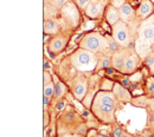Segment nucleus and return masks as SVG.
Wrapping results in <instances>:
<instances>
[{"label":"nucleus","mask_w":154,"mask_h":137,"mask_svg":"<svg viewBox=\"0 0 154 137\" xmlns=\"http://www.w3.org/2000/svg\"><path fill=\"white\" fill-rule=\"evenodd\" d=\"M117 99L115 95L110 91H98L96 96L94 97L91 104V111L97 119H100L102 123L109 124L115 121L114 112L116 109Z\"/></svg>","instance_id":"1"},{"label":"nucleus","mask_w":154,"mask_h":137,"mask_svg":"<svg viewBox=\"0 0 154 137\" xmlns=\"http://www.w3.org/2000/svg\"><path fill=\"white\" fill-rule=\"evenodd\" d=\"M154 46V14L143 19L137 27V39L135 40V53L146 59Z\"/></svg>","instance_id":"2"},{"label":"nucleus","mask_w":154,"mask_h":137,"mask_svg":"<svg viewBox=\"0 0 154 137\" xmlns=\"http://www.w3.org/2000/svg\"><path fill=\"white\" fill-rule=\"evenodd\" d=\"M70 63L79 72H91L97 67L98 57L96 53L84 50V49H78L71 56H70Z\"/></svg>","instance_id":"3"},{"label":"nucleus","mask_w":154,"mask_h":137,"mask_svg":"<svg viewBox=\"0 0 154 137\" xmlns=\"http://www.w3.org/2000/svg\"><path fill=\"white\" fill-rule=\"evenodd\" d=\"M79 47L84 50H89L94 53L104 55L109 52V44L107 37H103L98 32H90L85 34L79 41Z\"/></svg>","instance_id":"4"},{"label":"nucleus","mask_w":154,"mask_h":137,"mask_svg":"<svg viewBox=\"0 0 154 137\" xmlns=\"http://www.w3.org/2000/svg\"><path fill=\"white\" fill-rule=\"evenodd\" d=\"M112 37L116 40V43L122 47H128L132 44L131 30L127 22L120 20L112 27Z\"/></svg>","instance_id":"5"},{"label":"nucleus","mask_w":154,"mask_h":137,"mask_svg":"<svg viewBox=\"0 0 154 137\" xmlns=\"http://www.w3.org/2000/svg\"><path fill=\"white\" fill-rule=\"evenodd\" d=\"M88 88H89V85H88L87 79L84 77H77L76 83L74 84V88H72L74 97L76 98L77 100H83L88 94Z\"/></svg>","instance_id":"6"},{"label":"nucleus","mask_w":154,"mask_h":137,"mask_svg":"<svg viewBox=\"0 0 154 137\" xmlns=\"http://www.w3.org/2000/svg\"><path fill=\"white\" fill-rule=\"evenodd\" d=\"M139 59L140 57L136 53H131L128 56H126L125 60V65L122 69V73L123 75H132L136 71V67L139 65Z\"/></svg>","instance_id":"7"},{"label":"nucleus","mask_w":154,"mask_h":137,"mask_svg":"<svg viewBox=\"0 0 154 137\" xmlns=\"http://www.w3.org/2000/svg\"><path fill=\"white\" fill-rule=\"evenodd\" d=\"M66 43H68V38L64 37V36H57L55 38H52L50 44L48 45V49L51 53H59L62 52L65 46H66Z\"/></svg>","instance_id":"8"},{"label":"nucleus","mask_w":154,"mask_h":137,"mask_svg":"<svg viewBox=\"0 0 154 137\" xmlns=\"http://www.w3.org/2000/svg\"><path fill=\"white\" fill-rule=\"evenodd\" d=\"M113 94L115 95L116 99L119 102H131L132 100V94L128 91L126 86H123L120 83H115L113 88Z\"/></svg>","instance_id":"9"},{"label":"nucleus","mask_w":154,"mask_h":137,"mask_svg":"<svg viewBox=\"0 0 154 137\" xmlns=\"http://www.w3.org/2000/svg\"><path fill=\"white\" fill-rule=\"evenodd\" d=\"M152 14H153V2L151 0H142L136 11V16L143 20L151 17Z\"/></svg>","instance_id":"10"},{"label":"nucleus","mask_w":154,"mask_h":137,"mask_svg":"<svg viewBox=\"0 0 154 137\" xmlns=\"http://www.w3.org/2000/svg\"><path fill=\"white\" fill-rule=\"evenodd\" d=\"M104 10V6L102 2L100 1H90V4L88 5V7L85 8V14L91 18V19H95L98 16H101V13L103 12Z\"/></svg>","instance_id":"11"},{"label":"nucleus","mask_w":154,"mask_h":137,"mask_svg":"<svg viewBox=\"0 0 154 137\" xmlns=\"http://www.w3.org/2000/svg\"><path fill=\"white\" fill-rule=\"evenodd\" d=\"M106 20H107V22L113 27L114 25H115L116 22H119L120 21V12H119V10L114 7L113 5H109V6H107L106 7Z\"/></svg>","instance_id":"12"},{"label":"nucleus","mask_w":154,"mask_h":137,"mask_svg":"<svg viewBox=\"0 0 154 137\" xmlns=\"http://www.w3.org/2000/svg\"><path fill=\"white\" fill-rule=\"evenodd\" d=\"M119 12H120V19L122 20V21H125V22H129L131 20H133L135 16L133 7L129 4H127V2L119 10Z\"/></svg>","instance_id":"13"},{"label":"nucleus","mask_w":154,"mask_h":137,"mask_svg":"<svg viewBox=\"0 0 154 137\" xmlns=\"http://www.w3.org/2000/svg\"><path fill=\"white\" fill-rule=\"evenodd\" d=\"M125 60H126L125 53L121 52V51H117L115 53H113V56H112V65H113V67L115 70L122 72V69H123V65H125Z\"/></svg>","instance_id":"14"},{"label":"nucleus","mask_w":154,"mask_h":137,"mask_svg":"<svg viewBox=\"0 0 154 137\" xmlns=\"http://www.w3.org/2000/svg\"><path fill=\"white\" fill-rule=\"evenodd\" d=\"M58 24L55 19H48L44 22V32L45 34H56L58 32Z\"/></svg>","instance_id":"15"},{"label":"nucleus","mask_w":154,"mask_h":137,"mask_svg":"<svg viewBox=\"0 0 154 137\" xmlns=\"http://www.w3.org/2000/svg\"><path fill=\"white\" fill-rule=\"evenodd\" d=\"M54 79H55V96H56L57 99H60V98L65 95V92H66V86L56 76L54 77Z\"/></svg>","instance_id":"16"},{"label":"nucleus","mask_w":154,"mask_h":137,"mask_svg":"<svg viewBox=\"0 0 154 137\" xmlns=\"http://www.w3.org/2000/svg\"><path fill=\"white\" fill-rule=\"evenodd\" d=\"M112 65V56H102L98 58V63H97V70H102V69H108Z\"/></svg>","instance_id":"17"},{"label":"nucleus","mask_w":154,"mask_h":137,"mask_svg":"<svg viewBox=\"0 0 154 137\" xmlns=\"http://www.w3.org/2000/svg\"><path fill=\"white\" fill-rule=\"evenodd\" d=\"M114 84L109 78H104L100 83V89H102V91H110L114 88Z\"/></svg>","instance_id":"18"},{"label":"nucleus","mask_w":154,"mask_h":137,"mask_svg":"<svg viewBox=\"0 0 154 137\" xmlns=\"http://www.w3.org/2000/svg\"><path fill=\"white\" fill-rule=\"evenodd\" d=\"M107 37V39H108V44H109V51L110 52H113V53H115L117 51H120L119 49H120V45L116 43V40L113 38V37H109V36H106Z\"/></svg>","instance_id":"19"},{"label":"nucleus","mask_w":154,"mask_h":137,"mask_svg":"<svg viewBox=\"0 0 154 137\" xmlns=\"http://www.w3.org/2000/svg\"><path fill=\"white\" fill-rule=\"evenodd\" d=\"M55 95V83H49L46 85H44V96H48V97H52Z\"/></svg>","instance_id":"20"},{"label":"nucleus","mask_w":154,"mask_h":137,"mask_svg":"<svg viewBox=\"0 0 154 137\" xmlns=\"http://www.w3.org/2000/svg\"><path fill=\"white\" fill-rule=\"evenodd\" d=\"M66 2H68V0H52L51 5L55 6L57 10H62L64 6H66Z\"/></svg>","instance_id":"21"},{"label":"nucleus","mask_w":154,"mask_h":137,"mask_svg":"<svg viewBox=\"0 0 154 137\" xmlns=\"http://www.w3.org/2000/svg\"><path fill=\"white\" fill-rule=\"evenodd\" d=\"M74 1L81 10H84V11L88 7V5L90 4V0H74Z\"/></svg>","instance_id":"22"},{"label":"nucleus","mask_w":154,"mask_h":137,"mask_svg":"<svg viewBox=\"0 0 154 137\" xmlns=\"http://www.w3.org/2000/svg\"><path fill=\"white\" fill-rule=\"evenodd\" d=\"M131 82H133V83H137V82H141L142 80V73L141 72H134V73H132V76H131Z\"/></svg>","instance_id":"23"},{"label":"nucleus","mask_w":154,"mask_h":137,"mask_svg":"<svg viewBox=\"0 0 154 137\" xmlns=\"http://www.w3.org/2000/svg\"><path fill=\"white\" fill-rule=\"evenodd\" d=\"M147 90L151 95L154 96V77H151L148 78V82H147Z\"/></svg>","instance_id":"24"},{"label":"nucleus","mask_w":154,"mask_h":137,"mask_svg":"<svg viewBox=\"0 0 154 137\" xmlns=\"http://www.w3.org/2000/svg\"><path fill=\"white\" fill-rule=\"evenodd\" d=\"M146 65L151 69V71L154 73V56H148L146 58Z\"/></svg>","instance_id":"25"},{"label":"nucleus","mask_w":154,"mask_h":137,"mask_svg":"<svg viewBox=\"0 0 154 137\" xmlns=\"http://www.w3.org/2000/svg\"><path fill=\"white\" fill-rule=\"evenodd\" d=\"M51 82H52V75L49 71L44 70V85H46V84H49Z\"/></svg>","instance_id":"26"},{"label":"nucleus","mask_w":154,"mask_h":137,"mask_svg":"<svg viewBox=\"0 0 154 137\" xmlns=\"http://www.w3.org/2000/svg\"><path fill=\"white\" fill-rule=\"evenodd\" d=\"M125 4H126V0H112V5L117 10H120Z\"/></svg>","instance_id":"27"},{"label":"nucleus","mask_w":154,"mask_h":137,"mask_svg":"<svg viewBox=\"0 0 154 137\" xmlns=\"http://www.w3.org/2000/svg\"><path fill=\"white\" fill-rule=\"evenodd\" d=\"M123 135V131L121 128H115L114 131H113V137H122Z\"/></svg>","instance_id":"28"},{"label":"nucleus","mask_w":154,"mask_h":137,"mask_svg":"<svg viewBox=\"0 0 154 137\" xmlns=\"http://www.w3.org/2000/svg\"><path fill=\"white\" fill-rule=\"evenodd\" d=\"M44 127L45 128L49 127V114H48L46 109H44Z\"/></svg>","instance_id":"29"},{"label":"nucleus","mask_w":154,"mask_h":137,"mask_svg":"<svg viewBox=\"0 0 154 137\" xmlns=\"http://www.w3.org/2000/svg\"><path fill=\"white\" fill-rule=\"evenodd\" d=\"M121 84L123 86H126V88H129L131 86V79L128 78V77H123L122 80H121Z\"/></svg>","instance_id":"30"},{"label":"nucleus","mask_w":154,"mask_h":137,"mask_svg":"<svg viewBox=\"0 0 154 137\" xmlns=\"http://www.w3.org/2000/svg\"><path fill=\"white\" fill-rule=\"evenodd\" d=\"M49 103H50V97L44 96V109L48 110V105H49Z\"/></svg>","instance_id":"31"},{"label":"nucleus","mask_w":154,"mask_h":137,"mask_svg":"<svg viewBox=\"0 0 154 137\" xmlns=\"http://www.w3.org/2000/svg\"><path fill=\"white\" fill-rule=\"evenodd\" d=\"M64 109V102H58V104H57V108H56V110H57L58 112L59 111H62Z\"/></svg>","instance_id":"32"},{"label":"nucleus","mask_w":154,"mask_h":137,"mask_svg":"<svg viewBox=\"0 0 154 137\" xmlns=\"http://www.w3.org/2000/svg\"><path fill=\"white\" fill-rule=\"evenodd\" d=\"M115 69L114 67H108V69H106V73L107 75H109V76H112V75H114L115 73V71H114Z\"/></svg>","instance_id":"33"},{"label":"nucleus","mask_w":154,"mask_h":137,"mask_svg":"<svg viewBox=\"0 0 154 137\" xmlns=\"http://www.w3.org/2000/svg\"><path fill=\"white\" fill-rule=\"evenodd\" d=\"M44 69H45L46 71H49V69H51V65H50V63H49L48 59L44 60Z\"/></svg>","instance_id":"34"},{"label":"nucleus","mask_w":154,"mask_h":137,"mask_svg":"<svg viewBox=\"0 0 154 137\" xmlns=\"http://www.w3.org/2000/svg\"><path fill=\"white\" fill-rule=\"evenodd\" d=\"M88 137H100V135H97L96 131H95V130H93V131L89 134V136H88Z\"/></svg>","instance_id":"35"},{"label":"nucleus","mask_w":154,"mask_h":137,"mask_svg":"<svg viewBox=\"0 0 154 137\" xmlns=\"http://www.w3.org/2000/svg\"><path fill=\"white\" fill-rule=\"evenodd\" d=\"M82 115H83V117H89V112H88V111H83V112H82Z\"/></svg>","instance_id":"36"},{"label":"nucleus","mask_w":154,"mask_h":137,"mask_svg":"<svg viewBox=\"0 0 154 137\" xmlns=\"http://www.w3.org/2000/svg\"><path fill=\"white\" fill-rule=\"evenodd\" d=\"M60 137H81L78 135H64V136H60Z\"/></svg>","instance_id":"37"},{"label":"nucleus","mask_w":154,"mask_h":137,"mask_svg":"<svg viewBox=\"0 0 154 137\" xmlns=\"http://www.w3.org/2000/svg\"><path fill=\"white\" fill-rule=\"evenodd\" d=\"M151 123L154 125V112L152 114V116H151Z\"/></svg>","instance_id":"38"},{"label":"nucleus","mask_w":154,"mask_h":137,"mask_svg":"<svg viewBox=\"0 0 154 137\" xmlns=\"http://www.w3.org/2000/svg\"><path fill=\"white\" fill-rule=\"evenodd\" d=\"M100 137H110V136L107 135V134H100Z\"/></svg>","instance_id":"39"},{"label":"nucleus","mask_w":154,"mask_h":137,"mask_svg":"<svg viewBox=\"0 0 154 137\" xmlns=\"http://www.w3.org/2000/svg\"><path fill=\"white\" fill-rule=\"evenodd\" d=\"M44 2H45V5H46V4H50V2H52V0H44Z\"/></svg>","instance_id":"40"},{"label":"nucleus","mask_w":154,"mask_h":137,"mask_svg":"<svg viewBox=\"0 0 154 137\" xmlns=\"http://www.w3.org/2000/svg\"><path fill=\"white\" fill-rule=\"evenodd\" d=\"M122 137H131V136H129V135H127V134H123V135H122Z\"/></svg>","instance_id":"41"},{"label":"nucleus","mask_w":154,"mask_h":137,"mask_svg":"<svg viewBox=\"0 0 154 137\" xmlns=\"http://www.w3.org/2000/svg\"><path fill=\"white\" fill-rule=\"evenodd\" d=\"M151 1H152V2H154V0H151Z\"/></svg>","instance_id":"42"}]
</instances>
